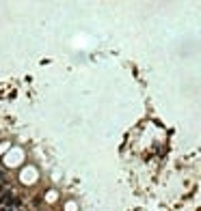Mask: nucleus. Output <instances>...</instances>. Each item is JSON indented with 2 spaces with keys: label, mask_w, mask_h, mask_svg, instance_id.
I'll return each mask as SVG.
<instances>
[{
  "label": "nucleus",
  "mask_w": 201,
  "mask_h": 211,
  "mask_svg": "<svg viewBox=\"0 0 201 211\" xmlns=\"http://www.w3.org/2000/svg\"><path fill=\"white\" fill-rule=\"evenodd\" d=\"M7 192H9V190H7V187H4V185H0V198H2V196H4V194H7Z\"/></svg>",
  "instance_id": "nucleus-1"
},
{
  "label": "nucleus",
  "mask_w": 201,
  "mask_h": 211,
  "mask_svg": "<svg viewBox=\"0 0 201 211\" xmlns=\"http://www.w3.org/2000/svg\"><path fill=\"white\" fill-rule=\"evenodd\" d=\"M2 179H4V174H2V172H0V185H2Z\"/></svg>",
  "instance_id": "nucleus-2"
}]
</instances>
